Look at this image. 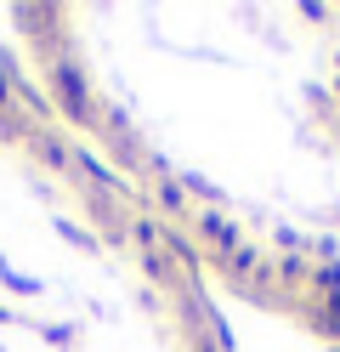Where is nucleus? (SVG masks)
I'll return each instance as SVG.
<instances>
[{
	"label": "nucleus",
	"mask_w": 340,
	"mask_h": 352,
	"mask_svg": "<svg viewBox=\"0 0 340 352\" xmlns=\"http://www.w3.org/2000/svg\"><path fill=\"white\" fill-rule=\"evenodd\" d=\"M45 97H52V108H57V120L68 125V131H97V85H91V74H85V57L68 46V52H57L52 63H45Z\"/></svg>",
	"instance_id": "1"
},
{
	"label": "nucleus",
	"mask_w": 340,
	"mask_h": 352,
	"mask_svg": "<svg viewBox=\"0 0 340 352\" xmlns=\"http://www.w3.org/2000/svg\"><path fill=\"white\" fill-rule=\"evenodd\" d=\"M193 239H199L204 261H227L244 245V233H238V222L227 210H193Z\"/></svg>",
	"instance_id": "2"
},
{
	"label": "nucleus",
	"mask_w": 340,
	"mask_h": 352,
	"mask_svg": "<svg viewBox=\"0 0 340 352\" xmlns=\"http://www.w3.org/2000/svg\"><path fill=\"white\" fill-rule=\"evenodd\" d=\"M29 160L40 170H52V176H74V137H68L63 125H34L29 131Z\"/></svg>",
	"instance_id": "3"
},
{
	"label": "nucleus",
	"mask_w": 340,
	"mask_h": 352,
	"mask_svg": "<svg viewBox=\"0 0 340 352\" xmlns=\"http://www.w3.org/2000/svg\"><path fill=\"white\" fill-rule=\"evenodd\" d=\"M159 245H165V256L176 261V273H181V278H188V284H199V273H204V250H199V239H188L181 228H170V222H165Z\"/></svg>",
	"instance_id": "4"
},
{
	"label": "nucleus",
	"mask_w": 340,
	"mask_h": 352,
	"mask_svg": "<svg viewBox=\"0 0 340 352\" xmlns=\"http://www.w3.org/2000/svg\"><path fill=\"white\" fill-rule=\"evenodd\" d=\"M176 182H181V193L193 199V210H199V205H204V210H221V205H227V193H221L204 170H176Z\"/></svg>",
	"instance_id": "5"
},
{
	"label": "nucleus",
	"mask_w": 340,
	"mask_h": 352,
	"mask_svg": "<svg viewBox=\"0 0 340 352\" xmlns=\"http://www.w3.org/2000/svg\"><path fill=\"white\" fill-rule=\"evenodd\" d=\"M52 228H57L63 245H74L80 256H97V250H102V245H97V233H91L85 222H74V216H63V210H52Z\"/></svg>",
	"instance_id": "6"
},
{
	"label": "nucleus",
	"mask_w": 340,
	"mask_h": 352,
	"mask_svg": "<svg viewBox=\"0 0 340 352\" xmlns=\"http://www.w3.org/2000/svg\"><path fill=\"white\" fill-rule=\"evenodd\" d=\"M0 284H6V296H23V301L45 296V278H34V273H17L12 261H0Z\"/></svg>",
	"instance_id": "7"
},
{
	"label": "nucleus",
	"mask_w": 340,
	"mask_h": 352,
	"mask_svg": "<svg viewBox=\"0 0 340 352\" xmlns=\"http://www.w3.org/2000/svg\"><path fill=\"white\" fill-rule=\"evenodd\" d=\"M29 324H34V336L45 346H57V352H68V346L80 341V324H52V318H29Z\"/></svg>",
	"instance_id": "8"
},
{
	"label": "nucleus",
	"mask_w": 340,
	"mask_h": 352,
	"mask_svg": "<svg viewBox=\"0 0 340 352\" xmlns=\"http://www.w3.org/2000/svg\"><path fill=\"white\" fill-rule=\"evenodd\" d=\"M29 131H34V120L23 114V108H12V114H0V142L23 148V142H29Z\"/></svg>",
	"instance_id": "9"
},
{
	"label": "nucleus",
	"mask_w": 340,
	"mask_h": 352,
	"mask_svg": "<svg viewBox=\"0 0 340 352\" xmlns=\"http://www.w3.org/2000/svg\"><path fill=\"white\" fill-rule=\"evenodd\" d=\"M301 17H306V23H329V6H317V0H306V6H301Z\"/></svg>",
	"instance_id": "10"
},
{
	"label": "nucleus",
	"mask_w": 340,
	"mask_h": 352,
	"mask_svg": "<svg viewBox=\"0 0 340 352\" xmlns=\"http://www.w3.org/2000/svg\"><path fill=\"white\" fill-rule=\"evenodd\" d=\"M6 324H23V313H12V307H0V329Z\"/></svg>",
	"instance_id": "11"
},
{
	"label": "nucleus",
	"mask_w": 340,
	"mask_h": 352,
	"mask_svg": "<svg viewBox=\"0 0 340 352\" xmlns=\"http://www.w3.org/2000/svg\"><path fill=\"white\" fill-rule=\"evenodd\" d=\"M335 97H340V74H335Z\"/></svg>",
	"instance_id": "12"
}]
</instances>
